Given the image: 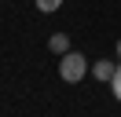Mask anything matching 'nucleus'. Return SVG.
Wrapping results in <instances>:
<instances>
[{"label": "nucleus", "instance_id": "f257e3e1", "mask_svg": "<svg viewBox=\"0 0 121 117\" xmlns=\"http://www.w3.org/2000/svg\"><path fill=\"white\" fill-rule=\"evenodd\" d=\"M88 58L81 55V51H66V55H59V77L66 80V84H77V80L88 73Z\"/></svg>", "mask_w": 121, "mask_h": 117}, {"label": "nucleus", "instance_id": "f03ea898", "mask_svg": "<svg viewBox=\"0 0 121 117\" xmlns=\"http://www.w3.org/2000/svg\"><path fill=\"white\" fill-rule=\"evenodd\" d=\"M114 70H117V62H110V58H99V62H92V77L103 80V84H110Z\"/></svg>", "mask_w": 121, "mask_h": 117}, {"label": "nucleus", "instance_id": "7ed1b4c3", "mask_svg": "<svg viewBox=\"0 0 121 117\" xmlns=\"http://www.w3.org/2000/svg\"><path fill=\"white\" fill-rule=\"evenodd\" d=\"M48 48H52L55 55H66V51H70V37H66V33H52V40H48Z\"/></svg>", "mask_w": 121, "mask_h": 117}, {"label": "nucleus", "instance_id": "20e7f679", "mask_svg": "<svg viewBox=\"0 0 121 117\" xmlns=\"http://www.w3.org/2000/svg\"><path fill=\"white\" fill-rule=\"evenodd\" d=\"M62 4H66V0H37V11H40V15H55Z\"/></svg>", "mask_w": 121, "mask_h": 117}, {"label": "nucleus", "instance_id": "39448f33", "mask_svg": "<svg viewBox=\"0 0 121 117\" xmlns=\"http://www.w3.org/2000/svg\"><path fill=\"white\" fill-rule=\"evenodd\" d=\"M110 92H114V99L121 102V62H117V70H114V77H110Z\"/></svg>", "mask_w": 121, "mask_h": 117}, {"label": "nucleus", "instance_id": "423d86ee", "mask_svg": "<svg viewBox=\"0 0 121 117\" xmlns=\"http://www.w3.org/2000/svg\"><path fill=\"white\" fill-rule=\"evenodd\" d=\"M117 58H121V40H117Z\"/></svg>", "mask_w": 121, "mask_h": 117}]
</instances>
